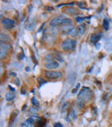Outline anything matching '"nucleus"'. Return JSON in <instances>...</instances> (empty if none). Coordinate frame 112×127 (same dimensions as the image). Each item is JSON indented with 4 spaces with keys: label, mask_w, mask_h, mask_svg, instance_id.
I'll return each instance as SVG.
<instances>
[{
    "label": "nucleus",
    "mask_w": 112,
    "mask_h": 127,
    "mask_svg": "<svg viewBox=\"0 0 112 127\" xmlns=\"http://www.w3.org/2000/svg\"><path fill=\"white\" fill-rule=\"evenodd\" d=\"M5 97H6V99L7 101H11L12 100H13L15 99V94L11 92H8L5 95Z\"/></svg>",
    "instance_id": "nucleus-13"
},
{
    "label": "nucleus",
    "mask_w": 112,
    "mask_h": 127,
    "mask_svg": "<svg viewBox=\"0 0 112 127\" xmlns=\"http://www.w3.org/2000/svg\"><path fill=\"white\" fill-rule=\"evenodd\" d=\"M102 33H93L91 36V43H95L98 42L102 37Z\"/></svg>",
    "instance_id": "nucleus-7"
},
{
    "label": "nucleus",
    "mask_w": 112,
    "mask_h": 127,
    "mask_svg": "<svg viewBox=\"0 0 112 127\" xmlns=\"http://www.w3.org/2000/svg\"><path fill=\"white\" fill-rule=\"evenodd\" d=\"M45 76L49 79H56L62 77V73L59 71H51V70H46L44 73Z\"/></svg>",
    "instance_id": "nucleus-4"
},
{
    "label": "nucleus",
    "mask_w": 112,
    "mask_h": 127,
    "mask_svg": "<svg viewBox=\"0 0 112 127\" xmlns=\"http://www.w3.org/2000/svg\"><path fill=\"white\" fill-rule=\"evenodd\" d=\"M93 98V93L91 90L86 88H83L78 94V100L82 102L85 103V102H89Z\"/></svg>",
    "instance_id": "nucleus-1"
},
{
    "label": "nucleus",
    "mask_w": 112,
    "mask_h": 127,
    "mask_svg": "<svg viewBox=\"0 0 112 127\" xmlns=\"http://www.w3.org/2000/svg\"><path fill=\"white\" fill-rule=\"evenodd\" d=\"M53 58L56 59V60H58L59 61H60V62H62L63 61V59H62V57L60 56H58V55H54L53 56Z\"/></svg>",
    "instance_id": "nucleus-20"
},
{
    "label": "nucleus",
    "mask_w": 112,
    "mask_h": 127,
    "mask_svg": "<svg viewBox=\"0 0 112 127\" xmlns=\"http://www.w3.org/2000/svg\"><path fill=\"white\" fill-rule=\"evenodd\" d=\"M85 30H86V24H80L79 26L77 28V31L80 33V34H83L85 32Z\"/></svg>",
    "instance_id": "nucleus-12"
},
{
    "label": "nucleus",
    "mask_w": 112,
    "mask_h": 127,
    "mask_svg": "<svg viewBox=\"0 0 112 127\" xmlns=\"http://www.w3.org/2000/svg\"><path fill=\"white\" fill-rule=\"evenodd\" d=\"M3 40L5 41V40H8V37L5 34H3V33H1V40Z\"/></svg>",
    "instance_id": "nucleus-19"
},
{
    "label": "nucleus",
    "mask_w": 112,
    "mask_h": 127,
    "mask_svg": "<svg viewBox=\"0 0 112 127\" xmlns=\"http://www.w3.org/2000/svg\"><path fill=\"white\" fill-rule=\"evenodd\" d=\"M13 83L15 84H16L17 86H20V79H17V78L14 81Z\"/></svg>",
    "instance_id": "nucleus-22"
},
{
    "label": "nucleus",
    "mask_w": 112,
    "mask_h": 127,
    "mask_svg": "<svg viewBox=\"0 0 112 127\" xmlns=\"http://www.w3.org/2000/svg\"><path fill=\"white\" fill-rule=\"evenodd\" d=\"M61 30L62 32L65 34L72 35V36H75L76 35V31H78L75 28L73 25H66V26H62Z\"/></svg>",
    "instance_id": "nucleus-3"
},
{
    "label": "nucleus",
    "mask_w": 112,
    "mask_h": 127,
    "mask_svg": "<svg viewBox=\"0 0 112 127\" xmlns=\"http://www.w3.org/2000/svg\"><path fill=\"white\" fill-rule=\"evenodd\" d=\"M45 67L47 69H55L59 67V63L56 61H50V62H47L45 64Z\"/></svg>",
    "instance_id": "nucleus-8"
},
{
    "label": "nucleus",
    "mask_w": 112,
    "mask_h": 127,
    "mask_svg": "<svg viewBox=\"0 0 112 127\" xmlns=\"http://www.w3.org/2000/svg\"><path fill=\"white\" fill-rule=\"evenodd\" d=\"M25 107H26V105H24V106H23V108H22V110H24V108H25Z\"/></svg>",
    "instance_id": "nucleus-27"
},
{
    "label": "nucleus",
    "mask_w": 112,
    "mask_h": 127,
    "mask_svg": "<svg viewBox=\"0 0 112 127\" xmlns=\"http://www.w3.org/2000/svg\"><path fill=\"white\" fill-rule=\"evenodd\" d=\"M22 127H30V126L25 122V124H22Z\"/></svg>",
    "instance_id": "nucleus-24"
},
{
    "label": "nucleus",
    "mask_w": 112,
    "mask_h": 127,
    "mask_svg": "<svg viewBox=\"0 0 112 127\" xmlns=\"http://www.w3.org/2000/svg\"><path fill=\"white\" fill-rule=\"evenodd\" d=\"M8 88L11 90V91H13V92H14V91H15V88H12L10 86H8Z\"/></svg>",
    "instance_id": "nucleus-25"
},
{
    "label": "nucleus",
    "mask_w": 112,
    "mask_h": 127,
    "mask_svg": "<svg viewBox=\"0 0 112 127\" xmlns=\"http://www.w3.org/2000/svg\"><path fill=\"white\" fill-rule=\"evenodd\" d=\"M86 18H87V17H78L77 18H76V21L78 22H80L81 21L84 20L85 19H86Z\"/></svg>",
    "instance_id": "nucleus-21"
},
{
    "label": "nucleus",
    "mask_w": 112,
    "mask_h": 127,
    "mask_svg": "<svg viewBox=\"0 0 112 127\" xmlns=\"http://www.w3.org/2000/svg\"><path fill=\"white\" fill-rule=\"evenodd\" d=\"M10 49V45L8 42H1V59H3L5 56L8 55Z\"/></svg>",
    "instance_id": "nucleus-5"
},
{
    "label": "nucleus",
    "mask_w": 112,
    "mask_h": 127,
    "mask_svg": "<svg viewBox=\"0 0 112 127\" xmlns=\"http://www.w3.org/2000/svg\"><path fill=\"white\" fill-rule=\"evenodd\" d=\"M37 81H38V82H39V83H40V86H42V84H44V83H46V81L44 79H42V78H40V77L37 78Z\"/></svg>",
    "instance_id": "nucleus-18"
},
{
    "label": "nucleus",
    "mask_w": 112,
    "mask_h": 127,
    "mask_svg": "<svg viewBox=\"0 0 112 127\" xmlns=\"http://www.w3.org/2000/svg\"><path fill=\"white\" fill-rule=\"evenodd\" d=\"M31 102L33 103V105L35 106H40V102L37 101V100L35 99V97H33L32 99H31Z\"/></svg>",
    "instance_id": "nucleus-17"
},
{
    "label": "nucleus",
    "mask_w": 112,
    "mask_h": 127,
    "mask_svg": "<svg viewBox=\"0 0 112 127\" xmlns=\"http://www.w3.org/2000/svg\"><path fill=\"white\" fill-rule=\"evenodd\" d=\"M18 113H19V111L18 110H15V111H13L12 113H11V115H10V120H9V126L10 125H12V124L14 122V121H15V118L17 117V115H18Z\"/></svg>",
    "instance_id": "nucleus-11"
},
{
    "label": "nucleus",
    "mask_w": 112,
    "mask_h": 127,
    "mask_svg": "<svg viewBox=\"0 0 112 127\" xmlns=\"http://www.w3.org/2000/svg\"><path fill=\"white\" fill-rule=\"evenodd\" d=\"M53 127H63V126H62V124L61 123L57 122V123H55L54 125H53Z\"/></svg>",
    "instance_id": "nucleus-23"
},
{
    "label": "nucleus",
    "mask_w": 112,
    "mask_h": 127,
    "mask_svg": "<svg viewBox=\"0 0 112 127\" xmlns=\"http://www.w3.org/2000/svg\"><path fill=\"white\" fill-rule=\"evenodd\" d=\"M46 9H47V10H53V7H50V6H46Z\"/></svg>",
    "instance_id": "nucleus-26"
},
{
    "label": "nucleus",
    "mask_w": 112,
    "mask_h": 127,
    "mask_svg": "<svg viewBox=\"0 0 112 127\" xmlns=\"http://www.w3.org/2000/svg\"></svg>",
    "instance_id": "nucleus-28"
},
{
    "label": "nucleus",
    "mask_w": 112,
    "mask_h": 127,
    "mask_svg": "<svg viewBox=\"0 0 112 127\" xmlns=\"http://www.w3.org/2000/svg\"><path fill=\"white\" fill-rule=\"evenodd\" d=\"M37 110L36 108H34V107H31V108L28 110V113L31 114V115H35V114L37 113Z\"/></svg>",
    "instance_id": "nucleus-16"
},
{
    "label": "nucleus",
    "mask_w": 112,
    "mask_h": 127,
    "mask_svg": "<svg viewBox=\"0 0 112 127\" xmlns=\"http://www.w3.org/2000/svg\"><path fill=\"white\" fill-rule=\"evenodd\" d=\"M76 42L71 38H67L62 42L61 47L66 51H72L75 48Z\"/></svg>",
    "instance_id": "nucleus-2"
},
{
    "label": "nucleus",
    "mask_w": 112,
    "mask_h": 127,
    "mask_svg": "<svg viewBox=\"0 0 112 127\" xmlns=\"http://www.w3.org/2000/svg\"><path fill=\"white\" fill-rule=\"evenodd\" d=\"M65 20V17L63 15H58L55 17L54 18H53L51 20V22H49V24L51 27H57V26H60L63 24V22Z\"/></svg>",
    "instance_id": "nucleus-6"
},
{
    "label": "nucleus",
    "mask_w": 112,
    "mask_h": 127,
    "mask_svg": "<svg viewBox=\"0 0 112 127\" xmlns=\"http://www.w3.org/2000/svg\"><path fill=\"white\" fill-rule=\"evenodd\" d=\"M102 26H103V27H104V29H105L106 31H107V30H109V21L107 20V19H105V20H103V23H102Z\"/></svg>",
    "instance_id": "nucleus-15"
},
{
    "label": "nucleus",
    "mask_w": 112,
    "mask_h": 127,
    "mask_svg": "<svg viewBox=\"0 0 112 127\" xmlns=\"http://www.w3.org/2000/svg\"><path fill=\"white\" fill-rule=\"evenodd\" d=\"M1 23L3 24V26H8V25H13L15 26V22L13 20H11L10 18H7L5 17L1 20Z\"/></svg>",
    "instance_id": "nucleus-9"
},
{
    "label": "nucleus",
    "mask_w": 112,
    "mask_h": 127,
    "mask_svg": "<svg viewBox=\"0 0 112 127\" xmlns=\"http://www.w3.org/2000/svg\"><path fill=\"white\" fill-rule=\"evenodd\" d=\"M46 120H42L41 119L40 120L38 121L36 124V127H44L46 125Z\"/></svg>",
    "instance_id": "nucleus-14"
},
{
    "label": "nucleus",
    "mask_w": 112,
    "mask_h": 127,
    "mask_svg": "<svg viewBox=\"0 0 112 127\" xmlns=\"http://www.w3.org/2000/svg\"><path fill=\"white\" fill-rule=\"evenodd\" d=\"M64 11L68 14H78V10L73 7H65Z\"/></svg>",
    "instance_id": "nucleus-10"
}]
</instances>
